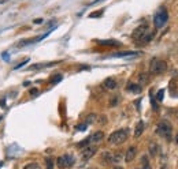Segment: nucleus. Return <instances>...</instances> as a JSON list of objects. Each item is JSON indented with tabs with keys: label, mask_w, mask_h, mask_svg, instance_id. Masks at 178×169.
I'll return each mask as SVG.
<instances>
[{
	"label": "nucleus",
	"mask_w": 178,
	"mask_h": 169,
	"mask_svg": "<svg viewBox=\"0 0 178 169\" xmlns=\"http://www.w3.org/2000/svg\"><path fill=\"white\" fill-rule=\"evenodd\" d=\"M162 169H167V168H166V167H165V168H162Z\"/></svg>",
	"instance_id": "obj_37"
},
{
	"label": "nucleus",
	"mask_w": 178,
	"mask_h": 169,
	"mask_svg": "<svg viewBox=\"0 0 178 169\" xmlns=\"http://www.w3.org/2000/svg\"><path fill=\"white\" fill-rule=\"evenodd\" d=\"M150 153L152 154V156H155V154L157 153V146H156L155 143H152V145L150 146Z\"/></svg>",
	"instance_id": "obj_25"
},
{
	"label": "nucleus",
	"mask_w": 178,
	"mask_h": 169,
	"mask_svg": "<svg viewBox=\"0 0 178 169\" xmlns=\"http://www.w3.org/2000/svg\"><path fill=\"white\" fill-rule=\"evenodd\" d=\"M101 14H103V10H100V11H95V13L89 14V18H99V16H101Z\"/></svg>",
	"instance_id": "obj_24"
},
{
	"label": "nucleus",
	"mask_w": 178,
	"mask_h": 169,
	"mask_svg": "<svg viewBox=\"0 0 178 169\" xmlns=\"http://www.w3.org/2000/svg\"><path fill=\"white\" fill-rule=\"evenodd\" d=\"M167 70V64H166L165 60H160V59H152L150 63V71L155 75L163 74V72Z\"/></svg>",
	"instance_id": "obj_2"
},
{
	"label": "nucleus",
	"mask_w": 178,
	"mask_h": 169,
	"mask_svg": "<svg viewBox=\"0 0 178 169\" xmlns=\"http://www.w3.org/2000/svg\"><path fill=\"white\" fill-rule=\"evenodd\" d=\"M28 62H29V59H25V60H23V62H21L19 64H17V66L14 67V70H18V68H21V67H23V66H25V64L28 63Z\"/></svg>",
	"instance_id": "obj_28"
},
{
	"label": "nucleus",
	"mask_w": 178,
	"mask_h": 169,
	"mask_svg": "<svg viewBox=\"0 0 178 169\" xmlns=\"http://www.w3.org/2000/svg\"><path fill=\"white\" fill-rule=\"evenodd\" d=\"M59 81H62V75H55V77H52V79H51V83H58Z\"/></svg>",
	"instance_id": "obj_27"
},
{
	"label": "nucleus",
	"mask_w": 178,
	"mask_h": 169,
	"mask_svg": "<svg viewBox=\"0 0 178 169\" xmlns=\"http://www.w3.org/2000/svg\"><path fill=\"white\" fill-rule=\"evenodd\" d=\"M122 160V154L121 153H116L115 156H112V162H119Z\"/></svg>",
	"instance_id": "obj_26"
},
{
	"label": "nucleus",
	"mask_w": 178,
	"mask_h": 169,
	"mask_svg": "<svg viewBox=\"0 0 178 169\" xmlns=\"http://www.w3.org/2000/svg\"><path fill=\"white\" fill-rule=\"evenodd\" d=\"M147 33H148V26L147 25H141L133 31L132 37L136 40V41H138V40H142V37H144Z\"/></svg>",
	"instance_id": "obj_6"
},
{
	"label": "nucleus",
	"mask_w": 178,
	"mask_h": 169,
	"mask_svg": "<svg viewBox=\"0 0 178 169\" xmlns=\"http://www.w3.org/2000/svg\"><path fill=\"white\" fill-rule=\"evenodd\" d=\"M58 167L60 169H66V168H70L74 165L75 160L73 156H70V154H65V156H60L59 158H58Z\"/></svg>",
	"instance_id": "obj_5"
},
{
	"label": "nucleus",
	"mask_w": 178,
	"mask_h": 169,
	"mask_svg": "<svg viewBox=\"0 0 178 169\" xmlns=\"http://www.w3.org/2000/svg\"><path fill=\"white\" fill-rule=\"evenodd\" d=\"M101 162L103 164H110V162H112V154L108 153V151H104L103 154H101Z\"/></svg>",
	"instance_id": "obj_13"
},
{
	"label": "nucleus",
	"mask_w": 178,
	"mask_h": 169,
	"mask_svg": "<svg viewBox=\"0 0 178 169\" xmlns=\"http://www.w3.org/2000/svg\"><path fill=\"white\" fill-rule=\"evenodd\" d=\"M96 119H97V116H96V115H89L88 117H86V123H85V124H92V123H95Z\"/></svg>",
	"instance_id": "obj_21"
},
{
	"label": "nucleus",
	"mask_w": 178,
	"mask_h": 169,
	"mask_svg": "<svg viewBox=\"0 0 178 169\" xmlns=\"http://www.w3.org/2000/svg\"><path fill=\"white\" fill-rule=\"evenodd\" d=\"M152 38H153V31H150V33H147L144 37H142V42L147 44V42H150Z\"/></svg>",
	"instance_id": "obj_18"
},
{
	"label": "nucleus",
	"mask_w": 178,
	"mask_h": 169,
	"mask_svg": "<svg viewBox=\"0 0 178 169\" xmlns=\"http://www.w3.org/2000/svg\"><path fill=\"white\" fill-rule=\"evenodd\" d=\"M136 154H137V149L134 146H130L127 149L126 154H125V161L126 162H132L134 158H136Z\"/></svg>",
	"instance_id": "obj_9"
},
{
	"label": "nucleus",
	"mask_w": 178,
	"mask_h": 169,
	"mask_svg": "<svg viewBox=\"0 0 178 169\" xmlns=\"http://www.w3.org/2000/svg\"><path fill=\"white\" fill-rule=\"evenodd\" d=\"M3 167V162H0V168H2Z\"/></svg>",
	"instance_id": "obj_36"
},
{
	"label": "nucleus",
	"mask_w": 178,
	"mask_h": 169,
	"mask_svg": "<svg viewBox=\"0 0 178 169\" xmlns=\"http://www.w3.org/2000/svg\"><path fill=\"white\" fill-rule=\"evenodd\" d=\"M89 143H90V139H89V138H86V139H84L82 142H80V143H78L77 146H78V147H82V149H84V147H86V146H88Z\"/></svg>",
	"instance_id": "obj_22"
},
{
	"label": "nucleus",
	"mask_w": 178,
	"mask_h": 169,
	"mask_svg": "<svg viewBox=\"0 0 178 169\" xmlns=\"http://www.w3.org/2000/svg\"><path fill=\"white\" fill-rule=\"evenodd\" d=\"M163 97H165V90H163V89H160L159 92H157V94H156V100H157V102L163 101Z\"/></svg>",
	"instance_id": "obj_20"
},
{
	"label": "nucleus",
	"mask_w": 178,
	"mask_h": 169,
	"mask_svg": "<svg viewBox=\"0 0 178 169\" xmlns=\"http://www.w3.org/2000/svg\"><path fill=\"white\" fill-rule=\"evenodd\" d=\"M97 44H100V45H111V46L121 45V42L115 41V40H104V41H101V40H97Z\"/></svg>",
	"instance_id": "obj_15"
},
{
	"label": "nucleus",
	"mask_w": 178,
	"mask_h": 169,
	"mask_svg": "<svg viewBox=\"0 0 178 169\" xmlns=\"http://www.w3.org/2000/svg\"><path fill=\"white\" fill-rule=\"evenodd\" d=\"M45 164L47 169H54V160L52 158H45Z\"/></svg>",
	"instance_id": "obj_23"
},
{
	"label": "nucleus",
	"mask_w": 178,
	"mask_h": 169,
	"mask_svg": "<svg viewBox=\"0 0 178 169\" xmlns=\"http://www.w3.org/2000/svg\"><path fill=\"white\" fill-rule=\"evenodd\" d=\"M55 63H45V64H34V66L29 67V70H37V68H44V67H48V66H52Z\"/></svg>",
	"instance_id": "obj_17"
},
{
	"label": "nucleus",
	"mask_w": 178,
	"mask_h": 169,
	"mask_svg": "<svg viewBox=\"0 0 178 169\" xmlns=\"http://www.w3.org/2000/svg\"><path fill=\"white\" fill-rule=\"evenodd\" d=\"M2 57L6 60V62H8V60H10V55L6 53V52H4V53H2Z\"/></svg>",
	"instance_id": "obj_30"
},
{
	"label": "nucleus",
	"mask_w": 178,
	"mask_h": 169,
	"mask_svg": "<svg viewBox=\"0 0 178 169\" xmlns=\"http://www.w3.org/2000/svg\"><path fill=\"white\" fill-rule=\"evenodd\" d=\"M140 81H141V82L144 83L145 81H147V75H144V74H142V75H140Z\"/></svg>",
	"instance_id": "obj_31"
},
{
	"label": "nucleus",
	"mask_w": 178,
	"mask_h": 169,
	"mask_svg": "<svg viewBox=\"0 0 178 169\" xmlns=\"http://www.w3.org/2000/svg\"><path fill=\"white\" fill-rule=\"evenodd\" d=\"M48 34H44V36H40V37H36V38H30V40H23V41H19L18 44H17V46L18 48H21V46H25V45H30V44H33V42H39V41H41L44 37H47Z\"/></svg>",
	"instance_id": "obj_8"
},
{
	"label": "nucleus",
	"mask_w": 178,
	"mask_h": 169,
	"mask_svg": "<svg viewBox=\"0 0 178 169\" xmlns=\"http://www.w3.org/2000/svg\"><path fill=\"white\" fill-rule=\"evenodd\" d=\"M114 169H123V168H121V167H115Z\"/></svg>",
	"instance_id": "obj_35"
},
{
	"label": "nucleus",
	"mask_w": 178,
	"mask_h": 169,
	"mask_svg": "<svg viewBox=\"0 0 178 169\" xmlns=\"http://www.w3.org/2000/svg\"><path fill=\"white\" fill-rule=\"evenodd\" d=\"M103 138H104V132H101V131H96L93 135L89 136V139H90L92 143H99V142L103 141Z\"/></svg>",
	"instance_id": "obj_10"
},
{
	"label": "nucleus",
	"mask_w": 178,
	"mask_h": 169,
	"mask_svg": "<svg viewBox=\"0 0 178 169\" xmlns=\"http://www.w3.org/2000/svg\"><path fill=\"white\" fill-rule=\"evenodd\" d=\"M137 52H130V51H126V52H118V53H112L111 57H132V56H136Z\"/></svg>",
	"instance_id": "obj_11"
},
{
	"label": "nucleus",
	"mask_w": 178,
	"mask_h": 169,
	"mask_svg": "<svg viewBox=\"0 0 178 169\" xmlns=\"http://www.w3.org/2000/svg\"><path fill=\"white\" fill-rule=\"evenodd\" d=\"M167 19H169V13H167V10H166L165 7H162V8H160V10L155 14V16H153V25H155L156 29H160V27H163V26L166 25Z\"/></svg>",
	"instance_id": "obj_3"
},
{
	"label": "nucleus",
	"mask_w": 178,
	"mask_h": 169,
	"mask_svg": "<svg viewBox=\"0 0 178 169\" xmlns=\"http://www.w3.org/2000/svg\"><path fill=\"white\" fill-rule=\"evenodd\" d=\"M23 169H41V168H40V165L36 164V162H30V164L25 165V167H23Z\"/></svg>",
	"instance_id": "obj_19"
},
{
	"label": "nucleus",
	"mask_w": 178,
	"mask_h": 169,
	"mask_svg": "<svg viewBox=\"0 0 178 169\" xmlns=\"http://www.w3.org/2000/svg\"><path fill=\"white\" fill-rule=\"evenodd\" d=\"M126 89L129 90V92H133V93H140L141 92V86L137 83H129L126 86Z\"/></svg>",
	"instance_id": "obj_16"
},
{
	"label": "nucleus",
	"mask_w": 178,
	"mask_h": 169,
	"mask_svg": "<svg viewBox=\"0 0 178 169\" xmlns=\"http://www.w3.org/2000/svg\"><path fill=\"white\" fill-rule=\"evenodd\" d=\"M86 126H88V124H78V126H77V130H78V131H85V130H86Z\"/></svg>",
	"instance_id": "obj_29"
},
{
	"label": "nucleus",
	"mask_w": 178,
	"mask_h": 169,
	"mask_svg": "<svg viewBox=\"0 0 178 169\" xmlns=\"http://www.w3.org/2000/svg\"><path fill=\"white\" fill-rule=\"evenodd\" d=\"M142 131H144V121H138L136 126V131H134V136H136V138L141 136Z\"/></svg>",
	"instance_id": "obj_14"
},
{
	"label": "nucleus",
	"mask_w": 178,
	"mask_h": 169,
	"mask_svg": "<svg viewBox=\"0 0 178 169\" xmlns=\"http://www.w3.org/2000/svg\"><path fill=\"white\" fill-rule=\"evenodd\" d=\"M171 131H173V128H171V124L169 123L167 120H162L156 127L157 135L163 136V138H166V139L171 138Z\"/></svg>",
	"instance_id": "obj_4"
},
{
	"label": "nucleus",
	"mask_w": 178,
	"mask_h": 169,
	"mask_svg": "<svg viewBox=\"0 0 178 169\" xmlns=\"http://www.w3.org/2000/svg\"><path fill=\"white\" fill-rule=\"evenodd\" d=\"M37 93H39V90H37V89H32L30 90V94L32 95H37Z\"/></svg>",
	"instance_id": "obj_32"
},
{
	"label": "nucleus",
	"mask_w": 178,
	"mask_h": 169,
	"mask_svg": "<svg viewBox=\"0 0 178 169\" xmlns=\"http://www.w3.org/2000/svg\"><path fill=\"white\" fill-rule=\"evenodd\" d=\"M176 142H177V145H178V134L176 135Z\"/></svg>",
	"instance_id": "obj_34"
},
{
	"label": "nucleus",
	"mask_w": 178,
	"mask_h": 169,
	"mask_svg": "<svg viewBox=\"0 0 178 169\" xmlns=\"http://www.w3.org/2000/svg\"><path fill=\"white\" fill-rule=\"evenodd\" d=\"M118 86V84H116V81L114 79V78H107L106 81H104V87H106V89H115V87Z\"/></svg>",
	"instance_id": "obj_12"
},
{
	"label": "nucleus",
	"mask_w": 178,
	"mask_h": 169,
	"mask_svg": "<svg viewBox=\"0 0 178 169\" xmlns=\"http://www.w3.org/2000/svg\"><path fill=\"white\" fill-rule=\"evenodd\" d=\"M127 138H129V130L127 128H121V130L114 131L108 136V142L111 145H122Z\"/></svg>",
	"instance_id": "obj_1"
},
{
	"label": "nucleus",
	"mask_w": 178,
	"mask_h": 169,
	"mask_svg": "<svg viewBox=\"0 0 178 169\" xmlns=\"http://www.w3.org/2000/svg\"><path fill=\"white\" fill-rule=\"evenodd\" d=\"M43 22V19H36V21H34V23H41Z\"/></svg>",
	"instance_id": "obj_33"
},
{
	"label": "nucleus",
	"mask_w": 178,
	"mask_h": 169,
	"mask_svg": "<svg viewBox=\"0 0 178 169\" xmlns=\"http://www.w3.org/2000/svg\"><path fill=\"white\" fill-rule=\"evenodd\" d=\"M96 151H97L96 146H86V147H84L82 153H81V157H82L84 161H88V160H90L93 156H95Z\"/></svg>",
	"instance_id": "obj_7"
}]
</instances>
